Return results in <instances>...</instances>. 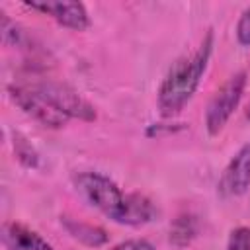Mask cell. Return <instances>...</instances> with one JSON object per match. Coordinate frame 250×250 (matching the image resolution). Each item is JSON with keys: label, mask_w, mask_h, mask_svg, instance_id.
Here are the masks:
<instances>
[{"label": "cell", "mask_w": 250, "mask_h": 250, "mask_svg": "<svg viewBox=\"0 0 250 250\" xmlns=\"http://www.w3.org/2000/svg\"><path fill=\"white\" fill-rule=\"evenodd\" d=\"M211 51H213V31H207V35H205L203 43L197 47V51L178 59L170 66V70L160 86V92H158V107L164 117H172V115L180 113L184 109V105L191 100V96L195 94V90L203 78Z\"/></svg>", "instance_id": "1"}, {"label": "cell", "mask_w": 250, "mask_h": 250, "mask_svg": "<svg viewBox=\"0 0 250 250\" xmlns=\"http://www.w3.org/2000/svg\"><path fill=\"white\" fill-rule=\"evenodd\" d=\"M244 86H246V72H236L215 92L205 111V125L209 135H217L227 125V121L230 119L232 111L236 109L242 98Z\"/></svg>", "instance_id": "2"}, {"label": "cell", "mask_w": 250, "mask_h": 250, "mask_svg": "<svg viewBox=\"0 0 250 250\" xmlns=\"http://www.w3.org/2000/svg\"><path fill=\"white\" fill-rule=\"evenodd\" d=\"M76 189L92 207L100 209L109 219H115L125 197V193H121V189L109 178L96 172L80 174L76 178Z\"/></svg>", "instance_id": "3"}, {"label": "cell", "mask_w": 250, "mask_h": 250, "mask_svg": "<svg viewBox=\"0 0 250 250\" xmlns=\"http://www.w3.org/2000/svg\"><path fill=\"white\" fill-rule=\"evenodd\" d=\"M8 92H10V98L14 100V104L20 105L27 115H31L41 125H45L49 129H61L66 125L68 117L55 104H51L33 84L31 86H25V84L10 86Z\"/></svg>", "instance_id": "4"}, {"label": "cell", "mask_w": 250, "mask_h": 250, "mask_svg": "<svg viewBox=\"0 0 250 250\" xmlns=\"http://www.w3.org/2000/svg\"><path fill=\"white\" fill-rule=\"evenodd\" d=\"M51 104H55L66 117H76L82 121H94L96 119V111L94 107L70 86L62 84V82H55V80H45V82H37L33 84Z\"/></svg>", "instance_id": "5"}, {"label": "cell", "mask_w": 250, "mask_h": 250, "mask_svg": "<svg viewBox=\"0 0 250 250\" xmlns=\"http://www.w3.org/2000/svg\"><path fill=\"white\" fill-rule=\"evenodd\" d=\"M27 8L37 10L41 14L51 16L55 21H59L64 27L84 31L90 25L88 12L84 4L80 2H53V0H39V2H25Z\"/></svg>", "instance_id": "6"}, {"label": "cell", "mask_w": 250, "mask_h": 250, "mask_svg": "<svg viewBox=\"0 0 250 250\" xmlns=\"http://www.w3.org/2000/svg\"><path fill=\"white\" fill-rule=\"evenodd\" d=\"M250 188V143L238 148L221 178V191L227 195H242Z\"/></svg>", "instance_id": "7"}, {"label": "cell", "mask_w": 250, "mask_h": 250, "mask_svg": "<svg viewBox=\"0 0 250 250\" xmlns=\"http://www.w3.org/2000/svg\"><path fill=\"white\" fill-rule=\"evenodd\" d=\"M2 242L8 250H53L41 234L21 223H6L2 227Z\"/></svg>", "instance_id": "8"}, {"label": "cell", "mask_w": 250, "mask_h": 250, "mask_svg": "<svg viewBox=\"0 0 250 250\" xmlns=\"http://www.w3.org/2000/svg\"><path fill=\"white\" fill-rule=\"evenodd\" d=\"M152 217H154V207L150 199H146L141 193H127L113 221L121 225H145L152 221Z\"/></svg>", "instance_id": "9"}, {"label": "cell", "mask_w": 250, "mask_h": 250, "mask_svg": "<svg viewBox=\"0 0 250 250\" xmlns=\"http://www.w3.org/2000/svg\"><path fill=\"white\" fill-rule=\"evenodd\" d=\"M64 227L66 230L78 238L80 242L88 244V246H102L105 240H107V234L104 229L100 227H94V225H88V223H80V221H64Z\"/></svg>", "instance_id": "10"}, {"label": "cell", "mask_w": 250, "mask_h": 250, "mask_svg": "<svg viewBox=\"0 0 250 250\" xmlns=\"http://www.w3.org/2000/svg\"><path fill=\"white\" fill-rule=\"evenodd\" d=\"M193 236H195V229H193V221L189 217H180L176 221L174 229L170 230V240H174L176 244L180 242V246L188 244Z\"/></svg>", "instance_id": "11"}, {"label": "cell", "mask_w": 250, "mask_h": 250, "mask_svg": "<svg viewBox=\"0 0 250 250\" xmlns=\"http://www.w3.org/2000/svg\"><path fill=\"white\" fill-rule=\"evenodd\" d=\"M227 250H250V227H238L230 232Z\"/></svg>", "instance_id": "12"}, {"label": "cell", "mask_w": 250, "mask_h": 250, "mask_svg": "<svg viewBox=\"0 0 250 250\" xmlns=\"http://www.w3.org/2000/svg\"><path fill=\"white\" fill-rule=\"evenodd\" d=\"M236 37L240 45H250V6L242 12L238 23H236Z\"/></svg>", "instance_id": "13"}, {"label": "cell", "mask_w": 250, "mask_h": 250, "mask_svg": "<svg viewBox=\"0 0 250 250\" xmlns=\"http://www.w3.org/2000/svg\"><path fill=\"white\" fill-rule=\"evenodd\" d=\"M111 250H154V248L146 240H125V242L113 246Z\"/></svg>", "instance_id": "14"}, {"label": "cell", "mask_w": 250, "mask_h": 250, "mask_svg": "<svg viewBox=\"0 0 250 250\" xmlns=\"http://www.w3.org/2000/svg\"><path fill=\"white\" fill-rule=\"evenodd\" d=\"M246 117L250 119V104H248V109H246Z\"/></svg>", "instance_id": "15"}]
</instances>
